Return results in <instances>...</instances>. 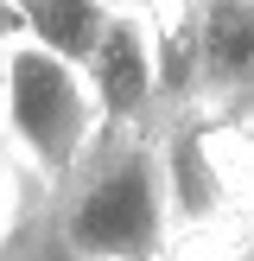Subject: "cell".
I'll use <instances>...</instances> for the list:
<instances>
[{
    "label": "cell",
    "instance_id": "1",
    "mask_svg": "<svg viewBox=\"0 0 254 261\" xmlns=\"http://www.w3.org/2000/svg\"><path fill=\"white\" fill-rule=\"evenodd\" d=\"M70 261H172V211H165L159 140L146 127H114L70 172L64 204Z\"/></svg>",
    "mask_w": 254,
    "mask_h": 261
},
{
    "label": "cell",
    "instance_id": "2",
    "mask_svg": "<svg viewBox=\"0 0 254 261\" xmlns=\"http://www.w3.org/2000/svg\"><path fill=\"white\" fill-rule=\"evenodd\" d=\"M102 134L108 127L76 64L51 58L32 38H13L0 51V140L13 147L19 172H32L38 185H70Z\"/></svg>",
    "mask_w": 254,
    "mask_h": 261
},
{
    "label": "cell",
    "instance_id": "3",
    "mask_svg": "<svg viewBox=\"0 0 254 261\" xmlns=\"http://www.w3.org/2000/svg\"><path fill=\"white\" fill-rule=\"evenodd\" d=\"M190 115H229L248 109L254 83V0H190Z\"/></svg>",
    "mask_w": 254,
    "mask_h": 261
},
{
    "label": "cell",
    "instance_id": "4",
    "mask_svg": "<svg viewBox=\"0 0 254 261\" xmlns=\"http://www.w3.org/2000/svg\"><path fill=\"white\" fill-rule=\"evenodd\" d=\"M83 83L96 96L102 127H146L152 115V32L140 13H108L96 51L83 58Z\"/></svg>",
    "mask_w": 254,
    "mask_h": 261
},
{
    "label": "cell",
    "instance_id": "5",
    "mask_svg": "<svg viewBox=\"0 0 254 261\" xmlns=\"http://www.w3.org/2000/svg\"><path fill=\"white\" fill-rule=\"evenodd\" d=\"M19 25H25L19 38H32L51 58L83 70V58L96 51L102 25H108V7L102 0H19Z\"/></svg>",
    "mask_w": 254,
    "mask_h": 261
},
{
    "label": "cell",
    "instance_id": "6",
    "mask_svg": "<svg viewBox=\"0 0 254 261\" xmlns=\"http://www.w3.org/2000/svg\"><path fill=\"white\" fill-rule=\"evenodd\" d=\"M19 160H13V147L0 140V236H7V223H13V211H19Z\"/></svg>",
    "mask_w": 254,
    "mask_h": 261
},
{
    "label": "cell",
    "instance_id": "7",
    "mask_svg": "<svg viewBox=\"0 0 254 261\" xmlns=\"http://www.w3.org/2000/svg\"><path fill=\"white\" fill-rule=\"evenodd\" d=\"M25 25H19V0H0V45H13Z\"/></svg>",
    "mask_w": 254,
    "mask_h": 261
},
{
    "label": "cell",
    "instance_id": "8",
    "mask_svg": "<svg viewBox=\"0 0 254 261\" xmlns=\"http://www.w3.org/2000/svg\"><path fill=\"white\" fill-rule=\"evenodd\" d=\"M102 7H108V13H146L152 0H102Z\"/></svg>",
    "mask_w": 254,
    "mask_h": 261
},
{
    "label": "cell",
    "instance_id": "9",
    "mask_svg": "<svg viewBox=\"0 0 254 261\" xmlns=\"http://www.w3.org/2000/svg\"><path fill=\"white\" fill-rule=\"evenodd\" d=\"M0 51H7V45H0Z\"/></svg>",
    "mask_w": 254,
    "mask_h": 261
}]
</instances>
